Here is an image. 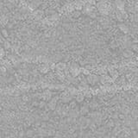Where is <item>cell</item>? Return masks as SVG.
<instances>
[{"label": "cell", "mask_w": 138, "mask_h": 138, "mask_svg": "<svg viewBox=\"0 0 138 138\" xmlns=\"http://www.w3.org/2000/svg\"><path fill=\"white\" fill-rule=\"evenodd\" d=\"M80 15V12H77V13H74V15H73V16H74L75 17H78Z\"/></svg>", "instance_id": "cell-11"}, {"label": "cell", "mask_w": 138, "mask_h": 138, "mask_svg": "<svg viewBox=\"0 0 138 138\" xmlns=\"http://www.w3.org/2000/svg\"><path fill=\"white\" fill-rule=\"evenodd\" d=\"M123 55L124 56L125 58H130V57L133 55V52H132L131 50H129V49H126L124 52H123Z\"/></svg>", "instance_id": "cell-3"}, {"label": "cell", "mask_w": 138, "mask_h": 138, "mask_svg": "<svg viewBox=\"0 0 138 138\" xmlns=\"http://www.w3.org/2000/svg\"><path fill=\"white\" fill-rule=\"evenodd\" d=\"M4 49H1V57H3L4 56Z\"/></svg>", "instance_id": "cell-13"}, {"label": "cell", "mask_w": 138, "mask_h": 138, "mask_svg": "<svg viewBox=\"0 0 138 138\" xmlns=\"http://www.w3.org/2000/svg\"><path fill=\"white\" fill-rule=\"evenodd\" d=\"M118 28H119V29H120L123 33H124V34H127V33L129 31V27L124 23H120L118 25Z\"/></svg>", "instance_id": "cell-1"}, {"label": "cell", "mask_w": 138, "mask_h": 138, "mask_svg": "<svg viewBox=\"0 0 138 138\" xmlns=\"http://www.w3.org/2000/svg\"><path fill=\"white\" fill-rule=\"evenodd\" d=\"M76 99H77V101L78 102H81L83 99H84V97L82 96V95H79L77 98H76Z\"/></svg>", "instance_id": "cell-7"}, {"label": "cell", "mask_w": 138, "mask_h": 138, "mask_svg": "<svg viewBox=\"0 0 138 138\" xmlns=\"http://www.w3.org/2000/svg\"><path fill=\"white\" fill-rule=\"evenodd\" d=\"M83 73H84V74H86V75H89V74H90V71L86 70V69H84V70H83Z\"/></svg>", "instance_id": "cell-9"}, {"label": "cell", "mask_w": 138, "mask_h": 138, "mask_svg": "<svg viewBox=\"0 0 138 138\" xmlns=\"http://www.w3.org/2000/svg\"><path fill=\"white\" fill-rule=\"evenodd\" d=\"M56 67L58 69H60V70H63V69H65V67H66V64H65L64 62H60L57 64V66H56Z\"/></svg>", "instance_id": "cell-4"}, {"label": "cell", "mask_w": 138, "mask_h": 138, "mask_svg": "<svg viewBox=\"0 0 138 138\" xmlns=\"http://www.w3.org/2000/svg\"><path fill=\"white\" fill-rule=\"evenodd\" d=\"M136 45H134V46H133V49L136 50V51H138V47H136Z\"/></svg>", "instance_id": "cell-12"}, {"label": "cell", "mask_w": 138, "mask_h": 138, "mask_svg": "<svg viewBox=\"0 0 138 138\" xmlns=\"http://www.w3.org/2000/svg\"><path fill=\"white\" fill-rule=\"evenodd\" d=\"M134 8H135V11H137L138 12V2L136 3V4H135V6H134Z\"/></svg>", "instance_id": "cell-10"}, {"label": "cell", "mask_w": 138, "mask_h": 138, "mask_svg": "<svg viewBox=\"0 0 138 138\" xmlns=\"http://www.w3.org/2000/svg\"><path fill=\"white\" fill-rule=\"evenodd\" d=\"M134 18H135V19H134V20H135V21H136V22H138V16H136V17H134Z\"/></svg>", "instance_id": "cell-14"}, {"label": "cell", "mask_w": 138, "mask_h": 138, "mask_svg": "<svg viewBox=\"0 0 138 138\" xmlns=\"http://www.w3.org/2000/svg\"><path fill=\"white\" fill-rule=\"evenodd\" d=\"M116 6L117 7L118 10L120 11H123L125 7V4L123 0H116Z\"/></svg>", "instance_id": "cell-2"}, {"label": "cell", "mask_w": 138, "mask_h": 138, "mask_svg": "<svg viewBox=\"0 0 138 138\" xmlns=\"http://www.w3.org/2000/svg\"><path fill=\"white\" fill-rule=\"evenodd\" d=\"M40 70H41V73H46L47 72V70H48V67H47V66H41V67H40Z\"/></svg>", "instance_id": "cell-5"}, {"label": "cell", "mask_w": 138, "mask_h": 138, "mask_svg": "<svg viewBox=\"0 0 138 138\" xmlns=\"http://www.w3.org/2000/svg\"><path fill=\"white\" fill-rule=\"evenodd\" d=\"M10 47H11L10 42H9V41H5V42H4V47H5V48H9Z\"/></svg>", "instance_id": "cell-8"}, {"label": "cell", "mask_w": 138, "mask_h": 138, "mask_svg": "<svg viewBox=\"0 0 138 138\" xmlns=\"http://www.w3.org/2000/svg\"><path fill=\"white\" fill-rule=\"evenodd\" d=\"M2 34L4 38H7V37L9 36V33H8V31H7V29H3L2 30Z\"/></svg>", "instance_id": "cell-6"}]
</instances>
